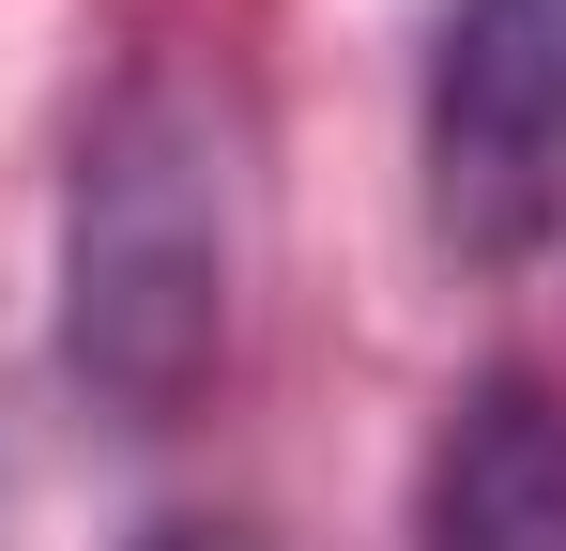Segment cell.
Here are the masks:
<instances>
[{"label":"cell","mask_w":566,"mask_h":551,"mask_svg":"<svg viewBox=\"0 0 566 551\" xmlns=\"http://www.w3.org/2000/svg\"><path fill=\"white\" fill-rule=\"evenodd\" d=\"M62 383L107 429H185L230 367L245 306V123L199 62H138L77 138L62 184V276H46Z\"/></svg>","instance_id":"obj_1"},{"label":"cell","mask_w":566,"mask_h":551,"mask_svg":"<svg viewBox=\"0 0 566 551\" xmlns=\"http://www.w3.org/2000/svg\"><path fill=\"white\" fill-rule=\"evenodd\" d=\"M429 246L460 276H521L566 230V0H444L413 92Z\"/></svg>","instance_id":"obj_2"},{"label":"cell","mask_w":566,"mask_h":551,"mask_svg":"<svg viewBox=\"0 0 566 551\" xmlns=\"http://www.w3.org/2000/svg\"><path fill=\"white\" fill-rule=\"evenodd\" d=\"M413 551H566V398L536 367H474L413 475Z\"/></svg>","instance_id":"obj_3"},{"label":"cell","mask_w":566,"mask_h":551,"mask_svg":"<svg viewBox=\"0 0 566 551\" xmlns=\"http://www.w3.org/2000/svg\"><path fill=\"white\" fill-rule=\"evenodd\" d=\"M154 551H245V537H230V521H169Z\"/></svg>","instance_id":"obj_4"}]
</instances>
